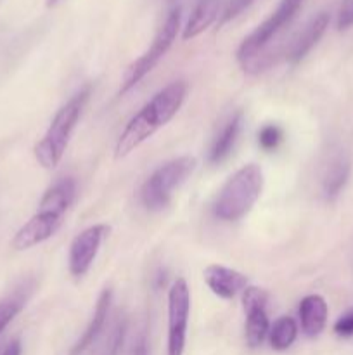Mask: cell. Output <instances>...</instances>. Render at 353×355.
<instances>
[{
	"instance_id": "83f0119b",
	"label": "cell",
	"mask_w": 353,
	"mask_h": 355,
	"mask_svg": "<svg viewBox=\"0 0 353 355\" xmlns=\"http://www.w3.org/2000/svg\"><path fill=\"white\" fill-rule=\"evenodd\" d=\"M57 2H59V0H45V6H47L48 9H51V7L57 6Z\"/></svg>"
},
{
	"instance_id": "5bb4252c",
	"label": "cell",
	"mask_w": 353,
	"mask_h": 355,
	"mask_svg": "<svg viewBox=\"0 0 353 355\" xmlns=\"http://www.w3.org/2000/svg\"><path fill=\"white\" fill-rule=\"evenodd\" d=\"M301 322V331L308 336V338H315L320 335L325 329L329 318V307L327 302L320 295H307L303 300L300 302V309H298Z\"/></svg>"
},
{
	"instance_id": "d6986e66",
	"label": "cell",
	"mask_w": 353,
	"mask_h": 355,
	"mask_svg": "<svg viewBox=\"0 0 353 355\" xmlns=\"http://www.w3.org/2000/svg\"><path fill=\"white\" fill-rule=\"evenodd\" d=\"M298 336V324L291 315H282L277 319L269 331V342L270 347L277 352H284L289 349Z\"/></svg>"
},
{
	"instance_id": "4fadbf2b",
	"label": "cell",
	"mask_w": 353,
	"mask_h": 355,
	"mask_svg": "<svg viewBox=\"0 0 353 355\" xmlns=\"http://www.w3.org/2000/svg\"><path fill=\"white\" fill-rule=\"evenodd\" d=\"M111 300H113V291H111L109 288H104V290L100 291L99 298H97L96 309H93V315L92 319H90L89 326L85 328L83 335L80 336L78 342L75 343V347H73L69 355H83L93 345V342L99 338V335L104 329V324H106L107 315H109Z\"/></svg>"
},
{
	"instance_id": "7402d4cb",
	"label": "cell",
	"mask_w": 353,
	"mask_h": 355,
	"mask_svg": "<svg viewBox=\"0 0 353 355\" xmlns=\"http://www.w3.org/2000/svg\"><path fill=\"white\" fill-rule=\"evenodd\" d=\"M353 26V0H341L336 16L338 31H346Z\"/></svg>"
},
{
	"instance_id": "277c9868",
	"label": "cell",
	"mask_w": 353,
	"mask_h": 355,
	"mask_svg": "<svg viewBox=\"0 0 353 355\" xmlns=\"http://www.w3.org/2000/svg\"><path fill=\"white\" fill-rule=\"evenodd\" d=\"M197 159L194 156H179L163 163L149 175L141 187V201L149 211H161L170 205L173 191L179 189L194 173Z\"/></svg>"
},
{
	"instance_id": "44dd1931",
	"label": "cell",
	"mask_w": 353,
	"mask_h": 355,
	"mask_svg": "<svg viewBox=\"0 0 353 355\" xmlns=\"http://www.w3.org/2000/svg\"><path fill=\"white\" fill-rule=\"evenodd\" d=\"M284 134H282V128L279 125H273L269 123L265 127H262V130L258 132V144L263 151H273L280 146L282 142Z\"/></svg>"
},
{
	"instance_id": "7c38bea8",
	"label": "cell",
	"mask_w": 353,
	"mask_h": 355,
	"mask_svg": "<svg viewBox=\"0 0 353 355\" xmlns=\"http://www.w3.org/2000/svg\"><path fill=\"white\" fill-rule=\"evenodd\" d=\"M203 277L206 286L218 298H224V300H232V298L237 297L239 293H242L249 286L246 274L230 269V267L218 266V263L208 266L203 270Z\"/></svg>"
},
{
	"instance_id": "52a82bcc",
	"label": "cell",
	"mask_w": 353,
	"mask_h": 355,
	"mask_svg": "<svg viewBox=\"0 0 353 355\" xmlns=\"http://www.w3.org/2000/svg\"><path fill=\"white\" fill-rule=\"evenodd\" d=\"M189 315V284L183 277H176L168 290V342H166V355H183Z\"/></svg>"
},
{
	"instance_id": "7a4b0ae2",
	"label": "cell",
	"mask_w": 353,
	"mask_h": 355,
	"mask_svg": "<svg viewBox=\"0 0 353 355\" xmlns=\"http://www.w3.org/2000/svg\"><path fill=\"white\" fill-rule=\"evenodd\" d=\"M89 97L90 89L87 87V89L75 94L55 113L45 135L37 142L33 149L35 159L38 162V165L47 170H54L61 163L62 156H64L66 149H68L69 141H71L73 130L76 128V123H78L80 116H82V111Z\"/></svg>"
},
{
	"instance_id": "ba28073f",
	"label": "cell",
	"mask_w": 353,
	"mask_h": 355,
	"mask_svg": "<svg viewBox=\"0 0 353 355\" xmlns=\"http://www.w3.org/2000/svg\"><path fill=\"white\" fill-rule=\"evenodd\" d=\"M109 225L96 224L83 229L80 234L75 236L68 253V269L73 277L80 279L89 272L97 253H99L100 245H102L104 238L109 234Z\"/></svg>"
},
{
	"instance_id": "cb8c5ba5",
	"label": "cell",
	"mask_w": 353,
	"mask_h": 355,
	"mask_svg": "<svg viewBox=\"0 0 353 355\" xmlns=\"http://www.w3.org/2000/svg\"><path fill=\"white\" fill-rule=\"evenodd\" d=\"M251 2L253 0H232V2L227 6V9H225L224 17H221V23H227V21H230L232 17L237 16L239 12H242V10H244Z\"/></svg>"
},
{
	"instance_id": "ffe728a7",
	"label": "cell",
	"mask_w": 353,
	"mask_h": 355,
	"mask_svg": "<svg viewBox=\"0 0 353 355\" xmlns=\"http://www.w3.org/2000/svg\"><path fill=\"white\" fill-rule=\"evenodd\" d=\"M23 307L24 298L19 293L9 295V297L0 300V335L14 321V318L23 311Z\"/></svg>"
},
{
	"instance_id": "484cf974",
	"label": "cell",
	"mask_w": 353,
	"mask_h": 355,
	"mask_svg": "<svg viewBox=\"0 0 353 355\" xmlns=\"http://www.w3.org/2000/svg\"><path fill=\"white\" fill-rule=\"evenodd\" d=\"M132 355H149V343H147V336H145V333H142V335L137 338Z\"/></svg>"
},
{
	"instance_id": "9c48e42d",
	"label": "cell",
	"mask_w": 353,
	"mask_h": 355,
	"mask_svg": "<svg viewBox=\"0 0 353 355\" xmlns=\"http://www.w3.org/2000/svg\"><path fill=\"white\" fill-rule=\"evenodd\" d=\"M62 218H64V214H61V211L44 207V205H38L37 214L26 224L21 225L19 231L14 234L10 245H12L16 252H24V250L42 245V243L51 239L59 231Z\"/></svg>"
},
{
	"instance_id": "9a60e30c",
	"label": "cell",
	"mask_w": 353,
	"mask_h": 355,
	"mask_svg": "<svg viewBox=\"0 0 353 355\" xmlns=\"http://www.w3.org/2000/svg\"><path fill=\"white\" fill-rule=\"evenodd\" d=\"M241 130H242V111H237V113H234L227 121H225L221 130L218 132V135L215 137L213 144H211L210 148V155H208L210 163L218 165V163L225 162V159L230 156L232 149H234L235 142H237Z\"/></svg>"
},
{
	"instance_id": "5b68a950",
	"label": "cell",
	"mask_w": 353,
	"mask_h": 355,
	"mask_svg": "<svg viewBox=\"0 0 353 355\" xmlns=\"http://www.w3.org/2000/svg\"><path fill=\"white\" fill-rule=\"evenodd\" d=\"M180 19H182V12H180L179 7L170 10L163 26L159 28L156 37L152 38L151 47H149L141 58H137L134 62H130V64L127 66V69H125L123 76H121L120 90H118L120 96L134 89L147 73H151L152 69H154V66L161 61L163 55L170 51L173 42L176 40V35H179Z\"/></svg>"
},
{
	"instance_id": "4316f807",
	"label": "cell",
	"mask_w": 353,
	"mask_h": 355,
	"mask_svg": "<svg viewBox=\"0 0 353 355\" xmlns=\"http://www.w3.org/2000/svg\"><path fill=\"white\" fill-rule=\"evenodd\" d=\"M2 355H21V342L19 340H12L9 345L3 349Z\"/></svg>"
},
{
	"instance_id": "8fae6325",
	"label": "cell",
	"mask_w": 353,
	"mask_h": 355,
	"mask_svg": "<svg viewBox=\"0 0 353 355\" xmlns=\"http://www.w3.org/2000/svg\"><path fill=\"white\" fill-rule=\"evenodd\" d=\"M329 21H331L329 12L322 10V12L315 14V16L305 24L303 30L291 40L286 52H284V55H286L289 64H298V62H301L307 58L308 52L318 44V40H320L322 37H324L325 30H327L329 26Z\"/></svg>"
},
{
	"instance_id": "6da1fadb",
	"label": "cell",
	"mask_w": 353,
	"mask_h": 355,
	"mask_svg": "<svg viewBox=\"0 0 353 355\" xmlns=\"http://www.w3.org/2000/svg\"><path fill=\"white\" fill-rule=\"evenodd\" d=\"M187 92H189L187 82L176 80L154 94V97L125 125L114 146V156L118 159L125 158L138 146L144 144L149 137H152L159 128L165 127L180 111Z\"/></svg>"
},
{
	"instance_id": "3957f363",
	"label": "cell",
	"mask_w": 353,
	"mask_h": 355,
	"mask_svg": "<svg viewBox=\"0 0 353 355\" xmlns=\"http://www.w3.org/2000/svg\"><path fill=\"white\" fill-rule=\"evenodd\" d=\"M263 191V170L256 163H249L232 173L218 193L213 214L218 220L235 222L249 214Z\"/></svg>"
},
{
	"instance_id": "e0dca14e",
	"label": "cell",
	"mask_w": 353,
	"mask_h": 355,
	"mask_svg": "<svg viewBox=\"0 0 353 355\" xmlns=\"http://www.w3.org/2000/svg\"><path fill=\"white\" fill-rule=\"evenodd\" d=\"M220 6L221 0H199L196 7H194L192 14L189 16V19H187L185 26H183V40H192V38L199 37L203 31H206L217 19Z\"/></svg>"
},
{
	"instance_id": "603a6c76",
	"label": "cell",
	"mask_w": 353,
	"mask_h": 355,
	"mask_svg": "<svg viewBox=\"0 0 353 355\" xmlns=\"http://www.w3.org/2000/svg\"><path fill=\"white\" fill-rule=\"evenodd\" d=\"M334 333L339 338H352L353 336V307H350L348 311L343 312L338 318V321L334 322Z\"/></svg>"
},
{
	"instance_id": "30bf717a",
	"label": "cell",
	"mask_w": 353,
	"mask_h": 355,
	"mask_svg": "<svg viewBox=\"0 0 353 355\" xmlns=\"http://www.w3.org/2000/svg\"><path fill=\"white\" fill-rule=\"evenodd\" d=\"M269 293L258 286H248L242 291V309L246 314V343L258 349L269 338L270 321L266 315Z\"/></svg>"
},
{
	"instance_id": "ac0fdd59",
	"label": "cell",
	"mask_w": 353,
	"mask_h": 355,
	"mask_svg": "<svg viewBox=\"0 0 353 355\" xmlns=\"http://www.w3.org/2000/svg\"><path fill=\"white\" fill-rule=\"evenodd\" d=\"M76 198V182L71 177H64V179L57 180L55 184H52L47 191L42 196L40 205L48 208H54V210L66 214V211L71 208L73 201Z\"/></svg>"
},
{
	"instance_id": "d4e9b609",
	"label": "cell",
	"mask_w": 353,
	"mask_h": 355,
	"mask_svg": "<svg viewBox=\"0 0 353 355\" xmlns=\"http://www.w3.org/2000/svg\"><path fill=\"white\" fill-rule=\"evenodd\" d=\"M123 331H125V326H120V328L116 329L113 340H111V347H109V352H107V355H118V352H120L121 342H123Z\"/></svg>"
},
{
	"instance_id": "2e32d148",
	"label": "cell",
	"mask_w": 353,
	"mask_h": 355,
	"mask_svg": "<svg viewBox=\"0 0 353 355\" xmlns=\"http://www.w3.org/2000/svg\"><path fill=\"white\" fill-rule=\"evenodd\" d=\"M350 177V159L346 155H336L329 159L322 175V194L332 201L339 196Z\"/></svg>"
},
{
	"instance_id": "8992f818",
	"label": "cell",
	"mask_w": 353,
	"mask_h": 355,
	"mask_svg": "<svg viewBox=\"0 0 353 355\" xmlns=\"http://www.w3.org/2000/svg\"><path fill=\"white\" fill-rule=\"evenodd\" d=\"M301 3H303V0H280L277 9L273 10V14H270L260 26H256L241 42V45L237 49V54H235L237 61L241 64H244L246 61H249L256 54H260L263 49L269 47L270 42L277 37V33L282 31L296 17V14L301 9Z\"/></svg>"
}]
</instances>
